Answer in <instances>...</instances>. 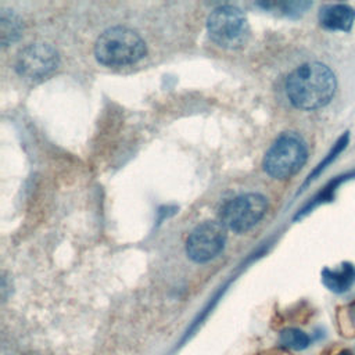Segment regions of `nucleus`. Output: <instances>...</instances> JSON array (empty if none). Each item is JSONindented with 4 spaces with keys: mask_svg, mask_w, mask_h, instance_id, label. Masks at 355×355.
<instances>
[{
    "mask_svg": "<svg viewBox=\"0 0 355 355\" xmlns=\"http://www.w3.org/2000/svg\"><path fill=\"white\" fill-rule=\"evenodd\" d=\"M288 101L298 110L315 111L326 107L337 92V78L320 61H306L295 67L286 79Z\"/></svg>",
    "mask_w": 355,
    "mask_h": 355,
    "instance_id": "nucleus-1",
    "label": "nucleus"
},
{
    "mask_svg": "<svg viewBox=\"0 0 355 355\" xmlns=\"http://www.w3.org/2000/svg\"><path fill=\"white\" fill-rule=\"evenodd\" d=\"M146 54V44L140 35L125 26L104 31L94 46L98 62L107 67H125L137 62Z\"/></svg>",
    "mask_w": 355,
    "mask_h": 355,
    "instance_id": "nucleus-2",
    "label": "nucleus"
},
{
    "mask_svg": "<svg viewBox=\"0 0 355 355\" xmlns=\"http://www.w3.org/2000/svg\"><path fill=\"white\" fill-rule=\"evenodd\" d=\"M308 146L295 132L282 133L268 150L263 158L265 172L275 179H288L305 165Z\"/></svg>",
    "mask_w": 355,
    "mask_h": 355,
    "instance_id": "nucleus-3",
    "label": "nucleus"
},
{
    "mask_svg": "<svg viewBox=\"0 0 355 355\" xmlns=\"http://www.w3.org/2000/svg\"><path fill=\"white\" fill-rule=\"evenodd\" d=\"M209 37L220 47L236 50L243 47L250 36V25L244 12L234 6H220L211 11L207 19Z\"/></svg>",
    "mask_w": 355,
    "mask_h": 355,
    "instance_id": "nucleus-4",
    "label": "nucleus"
},
{
    "mask_svg": "<svg viewBox=\"0 0 355 355\" xmlns=\"http://www.w3.org/2000/svg\"><path fill=\"white\" fill-rule=\"evenodd\" d=\"M266 198L258 193H247L234 197L220 209V223L237 233L255 226L265 215Z\"/></svg>",
    "mask_w": 355,
    "mask_h": 355,
    "instance_id": "nucleus-5",
    "label": "nucleus"
},
{
    "mask_svg": "<svg viewBox=\"0 0 355 355\" xmlns=\"http://www.w3.org/2000/svg\"><path fill=\"white\" fill-rule=\"evenodd\" d=\"M225 241L226 227L220 222L205 220L190 233L186 243V252L194 262H208L223 250Z\"/></svg>",
    "mask_w": 355,
    "mask_h": 355,
    "instance_id": "nucleus-6",
    "label": "nucleus"
},
{
    "mask_svg": "<svg viewBox=\"0 0 355 355\" xmlns=\"http://www.w3.org/2000/svg\"><path fill=\"white\" fill-rule=\"evenodd\" d=\"M58 54L46 43H32L22 49L15 61L17 72L28 80H40L58 67Z\"/></svg>",
    "mask_w": 355,
    "mask_h": 355,
    "instance_id": "nucleus-7",
    "label": "nucleus"
},
{
    "mask_svg": "<svg viewBox=\"0 0 355 355\" xmlns=\"http://www.w3.org/2000/svg\"><path fill=\"white\" fill-rule=\"evenodd\" d=\"M318 19L329 31L349 32L355 21V10L344 3L324 4L319 10Z\"/></svg>",
    "mask_w": 355,
    "mask_h": 355,
    "instance_id": "nucleus-8",
    "label": "nucleus"
},
{
    "mask_svg": "<svg viewBox=\"0 0 355 355\" xmlns=\"http://www.w3.org/2000/svg\"><path fill=\"white\" fill-rule=\"evenodd\" d=\"M322 282L327 290L343 294L355 283V266L351 262H343L334 269L324 268L322 270Z\"/></svg>",
    "mask_w": 355,
    "mask_h": 355,
    "instance_id": "nucleus-9",
    "label": "nucleus"
},
{
    "mask_svg": "<svg viewBox=\"0 0 355 355\" xmlns=\"http://www.w3.org/2000/svg\"><path fill=\"white\" fill-rule=\"evenodd\" d=\"M22 33V22L10 10H1L0 14V42L3 46H8L19 39Z\"/></svg>",
    "mask_w": 355,
    "mask_h": 355,
    "instance_id": "nucleus-10",
    "label": "nucleus"
},
{
    "mask_svg": "<svg viewBox=\"0 0 355 355\" xmlns=\"http://www.w3.org/2000/svg\"><path fill=\"white\" fill-rule=\"evenodd\" d=\"M279 341L282 345L295 349V351H302V349L308 348V345L311 344L309 336L305 334L302 330L294 329V327L282 330V333L279 336Z\"/></svg>",
    "mask_w": 355,
    "mask_h": 355,
    "instance_id": "nucleus-11",
    "label": "nucleus"
},
{
    "mask_svg": "<svg viewBox=\"0 0 355 355\" xmlns=\"http://www.w3.org/2000/svg\"><path fill=\"white\" fill-rule=\"evenodd\" d=\"M348 141H349V132H344V133L338 137V140L334 143V146L331 147L330 153H329V154L324 157V159L316 166V169L313 171V173L309 176V180L315 179L327 165H330V164L343 153V150L347 147Z\"/></svg>",
    "mask_w": 355,
    "mask_h": 355,
    "instance_id": "nucleus-12",
    "label": "nucleus"
},
{
    "mask_svg": "<svg viewBox=\"0 0 355 355\" xmlns=\"http://www.w3.org/2000/svg\"><path fill=\"white\" fill-rule=\"evenodd\" d=\"M338 355H352V354H351V351H348V349H343Z\"/></svg>",
    "mask_w": 355,
    "mask_h": 355,
    "instance_id": "nucleus-13",
    "label": "nucleus"
}]
</instances>
